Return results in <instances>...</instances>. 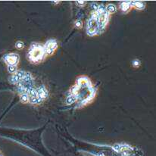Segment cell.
<instances>
[{"label": "cell", "mask_w": 156, "mask_h": 156, "mask_svg": "<svg viewBox=\"0 0 156 156\" xmlns=\"http://www.w3.org/2000/svg\"><path fill=\"white\" fill-rule=\"evenodd\" d=\"M44 47L38 43H33L27 54V58L33 64H39L46 58Z\"/></svg>", "instance_id": "obj_1"}, {"label": "cell", "mask_w": 156, "mask_h": 156, "mask_svg": "<svg viewBox=\"0 0 156 156\" xmlns=\"http://www.w3.org/2000/svg\"><path fill=\"white\" fill-rule=\"evenodd\" d=\"M99 25H98L97 22V14L96 12H93L92 14L91 18L88 21V24H87V32L89 36H96L99 34Z\"/></svg>", "instance_id": "obj_2"}, {"label": "cell", "mask_w": 156, "mask_h": 156, "mask_svg": "<svg viewBox=\"0 0 156 156\" xmlns=\"http://www.w3.org/2000/svg\"><path fill=\"white\" fill-rule=\"evenodd\" d=\"M43 47H44V51L46 56L52 55L54 54V52H55L56 49H58V43L57 42H56V40H48V41L45 43Z\"/></svg>", "instance_id": "obj_3"}, {"label": "cell", "mask_w": 156, "mask_h": 156, "mask_svg": "<svg viewBox=\"0 0 156 156\" xmlns=\"http://www.w3.org/2000/svg\"><path fill=\"white\" fill-rule=\"evenodd\" d=\"M4 60L7 65L17 66V65L18 64V61H19V56L15 53H10V54L5 55Z\"/></svg>", "instance_id": "obj_4"}, {"label": "cell", "mask_w": 156, "mask_h": 156, "mask_svg": "<svg viewBox=\"0 0 156 156\" xmlns=\"http://www.w3.org/2000/svg\"><path fill=\"white\" fill-rule=\"evenodd\" d=\"M26 72L23 71H18L15 74H13L12 77L9 79L11 83L12 84H18L19 81H21L24 77H25Z\"/></svg>", "instance_id": "obj_5"}, {"label": "cell", "mask_w": 156, "mask_h": 156, "mask_svg": "<svg viewBox=\"0 0 156 156\" xmlns=\"http://www.w3.org/2000/svg\"><path fill=\"white\" fill-rule=\"evenodd\" d=\"M37 93H38L39 97H40V99L43 101L44 100V99H46V98L48 97V95H49L48 90H46V88L43 85H42L41 87H39L37 90Z\"/></svg>", "instance_id": "obj_6"}, {"label": "cell", "mask_w": 156, "mask_h": 156, "mask_svg": "<svg viewBox=\"0 0 156 156\" xmlns=\"http://www.w3.org/2000/svg\"><path fill=\"white\" fill-rule=\"evenodd\" d=\"M120 8H121V10L123 11L124 12H127L130 11V9H131V1H124L120 5Z\"/></svg>", "instance_id": "obj_7"}, {"label": "cell", "mask_w": 156, "mask_h": 156, "mask_svg": "<svg viewBox=\"0 0 156 156\" xmlns=\"http://www.w3.org/2000/svg\"><path fill=\"white\" fill-rule=\"evenodd\" d=\"M131 7H134L138 10H143L145 9V4L140 1H131Z\"/></svg>", "instance_id": "obj_8"}, {"label": "cell", "mask_w": 156, "mask_h": 156, "mask_svg": "<svg viewBox=\"0 0 156 156\" xmlns=\"http://www.w3.org/2000/svg\"><path fill=\"white\" fill-rule=\"evenodd\" d=\"M105 10L110 15V14H113L116 12V7H115V5L113 4H108L105 7Z\"/></svg>", "instance_id": "obj_9"}, {"label": "cell", "mask_w": 156, "mask_h": 156, "mask_svg": "<svg viewBox=\"0 0 156 156\" xmlns=\"http://www.w3.org/2000/svg\"><path fill=\"white\" fill-rule=\"evenodd\" d=\"M75 102H77V100H76L75 97L74 96H72V95L68 96V97L66 98V100H65V102H66V104L68 105H71L74 103Z\"/></svg>", "instance_id": "obj_10"}, {"label": "cell", "mask_w": 156, "mask_h": 156, "mask_svg": "<svg viewBox=\"0 0 156 156\" xmlns=\"http://www.w3.org/2000/svg\"><path fill=\"white\" fill-rule=\"evenodd\" d=\"M20 99L22 103H28L29 102V96L27 93H21L20 96Z\"/></svg>", "instance_id": "obj_11"}, {"label": "cell", "mask_w": 156, "mask_h": 156, "mask_svg": "<svg viewBox=\"0 0 156 156\" xmlns=\"http://www.w3.org/2000/svg\"><path fill=\"white\" fill-rule=\"evenodd\" d=\"M8 70H9V72L13 74L18 71H17V66H15V65H9L8 66Z\"/></svg>", "instance_id": "obj_12"}, {"label": "cell", "mask_w": 156, "mask_h": 156, "mask_svg": "<svg viewBox=\"0 0 156 156\" xmlns=\"http://www.w3.org/2000/svg\"><path fill=\"white\" fill-rule=\"evenodd\" d=\"M15 47H16V49H19V50H21L24 48V43L22 41H18L15 43Z\"/></svg>", "instance_id": "obj_13"}, {"label": "cell", "mask_w": 156, "mask_h": 156, "mask_svg": "<svg viewBox=\"0 0 156 156\" xmlns=\"http://www.w3.org/2000/svg\"><path fill=\"white\" fill-rule=\"evenodd\" d=\"M141 65V62L139 59H134L132 62V65L134 67V68H139Z\"/></svg>", "instance_id": "obj_14"}, {"label": "cell", "mask_w": 156, "mask_h": 156, "mask_svg": "<svg viewBox=\"0 0 156 156\" xmlns=\"http://www.w3.org/2000/svg\"><path fill=\"white\" fill-rule=\"evenodd\" d=\"M75 27L77 28H79V29H81L83 27V22L80 21V20H77L75 22Z\"/></svg>", "instance_id": "obj_15"}, {"label": "cell", "mask_w": 156, "mask_h": 156, "mask_svg": "<svg viewBox=\"0 0 156 156\" xmlns=\"http://www.w3.org/2000/svg\"><path fill=\"white\" fill-rule=\"evenodd\" d=\"M77 4H80V5H84L86 3L85 1H77Z\"/></svg>", "instance_id": "obj_16"}]
</instances>
